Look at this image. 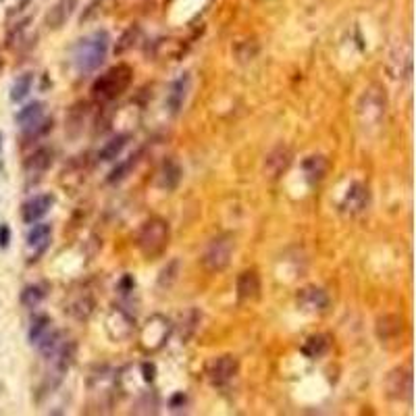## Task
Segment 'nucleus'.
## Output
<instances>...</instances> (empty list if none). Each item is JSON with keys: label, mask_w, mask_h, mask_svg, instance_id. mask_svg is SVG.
I'll use <instances>...</instances> for the list:
<instances>
[{"label": "nucleus", "mask_w": 416, "mask_h": 416, "mask_svg": "<svg viewBox=\"0 0 416 416\" xmlns=\"http://www.w3.org/2000/svg\"><path fill=\"white\" fill-rule=\"evenodd\" d=\"M134 167H136V156H131V158L125 160V163H121L119 167L112 169L110 175H108V183H119V181H123V179L129 175V171H131Z\"/></svg>", "instance_id": "obj_27"}, {"label": "nucleus", "mask_w": 416, "mask_h": 416, "mask_svg": "<svg viewBox=\"0 0 416 416\" xmlns=\"http://www.w3.org/2000/svg\"><path fill=\"white\" fill-rule=\"evenodd\" d=\"M8 240H11V231H8V227L0 225V248H6Z\"/></svg>", "instance_id": "obj_29"}, {"label": "nucleus", "mask_w": 416, "mask_h": 416, "mask_svg": "<svg viewBox=\"0 0 416 416\" xmlns=\"http://www.w3.org/2000/svg\"><path fill=\"white\" fill-rule=\"evenodd\" d=\"M134 81V69L125 63H119L115 67H110L104 75L94 81L92 86V96L98 102H110L117 100L119 96L127 92V88Z\"/></svg>", "instance_id": "obj_2"}, {"label": "nucleus", "mask_w": 416, "mask_h": 416, "mask_svg": "<svg viewBox=\"0 0 416 416\" xmlns=\"http://www.w3.org/2000/svg\"><path fill=\"white\" fill-rule=\"evenodd\" d=\"M235 242L231 235H216L206 243L202 252V267L208 273H221L229 267L231 256H233Z\"/></svg>", "instance_id": "obj_4"}, {"label": "nucleus", "mask_w": 416, "mask_h": 416, "mask_svg": "<svg viewBox=\"0 0 416 416\" xmlns=\"http://www.w3.org/2000/svg\"><path fill=\"white\" fill-rule=\"evenodd\" d=\"M127 141H129V136H117V138L108 139L106 144L98 150V158L102 160V163H110V160H115L123 150H125Z\"/></svg>", "instance_id": "obj_22"}, {"label": "nucleus", "mask_w": 416, "mask_h": 416, "mask_svg": "<svg viewBox=\"0 0 416 416\" xmlns=\"http://www.w3.org/2000/svg\"><path fill=\"white\" fill-rule=\"evenodd\" d=\"M46 285H27L21 294V304L25 308H37L40 302L46 298Z\"/></svg>", "instance_id": "obj_23"}, {"label": "nucleus", "mask_w": 416, "mask_h": 416, "mask_svg": "<svg viewBox=\"0 0 416 416\" xmlns=\"http://www.w3.org/2000/svg\"><path fill=\"white\" fill-rule=\"evenodd\" d=\"M102 2H104V0H92V2L88 4V11H86V15L81 17V21H83V19H90V17H92V13L96 11V6H98V4H102Z\"/></svg>", "instance_id": "obj_30"}, {"label": "nucleus", "mask_w": 416, "mask_h": 416, "mask_svg": "<svg viewBox=\"0 0 416 416\" xmlns=\"http://www.w3.org/2000/svg\"><path fill=\"white\" fill-rule=\"evenodd\" d=\"M169 331H171V323L163 316H152L148 318V323L141 329V347L152 352V349H158L160 346L165 344V339L169 337Z\"/></svg>", "instance_id": "obj_7"}, {"label": "nucleus", "mask_w": 416, "mask_h": 416, "mask_svg": "<svg viewBox=\"0 0 416 416\" xmlns=\"http://www.w3.org/2000/svg\"><path fill=\"white\" fill-rule=\"evenodd\" d=\"M368 204V190H366V185L362 183H352L349 185V190L344 198V204L342 208L346 212L349 214H358V212H362L364 208Z\"/></svg>", "instance_id": "obj_17"}, {"label": "nucleus", "mask_w": 416, "mask_h": 416, "mask_svg": "<svg viewBox=\"0 0 416 416\" xmlns=\"http://www.w3.org/2000/svg\"><path fill=\"white\" fill-rule=\"evenodd\" d=\"M177 275H179V260H171L163 271H160L158 287L160 289H171L175 285V281H177Z\"/></svg>", "instance_id": "obj_25"}, {"label": "nucleus", "mask_w": 416, "mask_h": 416, "mask_svg": "<svg viewBox=\"0 0 416 416\" xmlns=\"http://www.w3.org/2000/svg\"><path fill=\"white\" fill-rule=\"evenodd\" d=\"M42 121H44V104L42 102L27 104V106L19 110V115H17V123L25 131H34L37 125H42Z\"/></svg>", "instance_id": "obj_19"}, {"label": "nucleus", "mask_w": 416, "mask_h": 416, "mask_svg": "<svg viewBox=\"0 0 416 416\" xmlns=\"http://www.w3.org/2000/svg\"><path fill=\"white\" fill-rule=\"evenodd\" d=\"M138 34H139V30H138V27H129V30H127V34L121 37V44L117 46V52L121 54V52H125L127 48H131V46L136 44L134 40L138 37Z\"/></svg>", "instance_id": "obj_28"}, {"label": "nucleus", "mask_w": 416, "mask_h": 416, "mask_svg": "<svg viewBox=\"0 0 416 416\" xmlns=\"http://www.w3.org/2000/svg\"><path fill=\"white\" fill-rule=\"evenodd\" d=\"M54 204V196L50 194H37L32 200H27L23 204V221L25 223H37L42 216L50 210V206Z\"/></svg>", "instance_id": "obj_14"}, {"label": "nucleus", "mask_w": 416, "mask_h": 416, "mask_svg": "<svg viewBox=\"0 0 416 416\" xmlns=\"http://www.w3.org/2000/svg\"><path fill=\"white\" fill-rule=\"evenodd\" d=\"M190 83H192V79L187 73L171 83V90L167 94V108L171 110L173 115H177V112L183 108V104L187 100V92H190Z\"/></svg>", "instance_id": "obj_15"}, {"label": "nucleus", "mask_w": 416, "mask_h": 416, "mask_svg": "<svg viewBox=\"0 0 416 416\" xmlns=\"http://www.w3.org/2000/svg\"><path fill=\"white\" fill-rule=\"evenodd\" d=\"M240 373V362L238 358L231 354H225L219 358H212L206 366V379L214 387H225L229 385Z\"/></svg>", "instance_id": "obj_5"}, {"label": "nucleus", "mask_w": 416, "mask_h": 416, "mask_svg": "<svg viewBox=\"0 0 416 416\" xmlns=\"http://www.w3.org/2000/svg\"><path fill=\"white\" fill-rule=\"evenodd\" d=\"M50 333H52V320L46 314H37L30 327V342L34 346H40Z\"/></svg>", "instance_id": "obj_20"}, {"label": "nucleus", "mask_w": 416, "mask_h": 416, "mask_svg": "<svg viewBox=\"0 0 416 416\" xmlns=\"http://www.w3.org/2000/svg\"><path fill=\"white\" fill-rule=\"evenodd\" d=\"M32 83H34V77L30 73H25V75H21L15 83H13V90H11V98L13 100H23L27 94H30V90H32Z\"/></svg>", "instance_id": "obj_26"}, {"label": "nucleus", "mask_w": 416, "mask_h": 416, "mask_svg": "<svg viewBox=\"0 0 416 416\" xmlns=\"http://www.w3.org/2000/svg\"><path fill=\"white\" fill-rule=\"evenodd\" d=\"M181 175H183V171H181V167H179L177 160L175 158H165L163 165H160V169H158V173H156V185L160 187V190L171 192L179 185V181H181Z\"/></svg>", "instance_id": "obj_13"}, {"label": "nucleus", "mask_w": 416, "mask_h": 416, "mask_svg": "<svg viewBox=\"0 0 416 416\" xmlns=\"http://www.w3.org/2000/svg\"><path fill=\"white\" fill-rule=\"evenodd\" d=\"M108 46H110V35L108 32L98 30L86 37H81L73 50V63L75 69L79 73H92L96 71L100 65L104 63L108 54Z\"/></svg>", "instance_id": "obj_1"}, {"label": "nucleus", "mask_w": 416, "mask_h": 416, "mask_svg": "<svg viewBox=\"0 0 416 416\" xmlns=\"http://www.w3.org/2000/svg\"><path fill=\"white\" fill-rule=\"evenodd\" d=\"M52 240V227L46 223H34V227L27 233V252H30V260H37L42 254L48 250Z\"/></svg>", "instance_id": "obj_9"}, {"label": "nucleus", "mask_w": 416, "mask_h": 416, "mask_svg": "<svg viewBox=\"0 0 416 416\" xmlns=\"http://www.w3.org/2000/svg\"><path fill=\"white\" fill-rule=\"evenodd\" d=\"M235 289H238L240 302H256L260 298V275H258V271H254V269L242 271L238 275Z\"/></svg>", "instance_id": "obj_11"}, {"label": "nucleus", "mask_w": 416, "mask_h": 416, "mask_svg": "<svg viewBox=\"0 0 416 416\" xmlns=\"http://www.w3.org/2000/svg\"><path fill=\"white\" fill-rule=\"evenodd\" d=\"M298 304L306 312H323L329 306V298L318 287H304L298 294Z\"/></svg>", "instance_id": "obj_16"}, {"label": "nucleus", "mask_w": 416, "mask_h": 416, "mask_svg": "<svg viewBox=\"0 0 416 416\" xmlns=\"http://www.w3.org/2000/svg\"><path fill=\"white\" fill-rule=\"evenodd\" d=\"M331 347V337L325 335V333H316L306 339L304 347H302V352H304L308 358H320L323 354H327V349Z\"/></svg>", "instance_id": "obj_21"}, {"label": "nucleus", "mask_w": 416, "mask_h": 416, "mask_svg": "<svg viewBox=\"0 0 416 416\" xmlns=\"http://www.w3.org/2000/svg\"><path fill=\"white\" fill-rule=\"evenodd\" d=\"M377 337H379L381 344H391V342H398L402 339L404 331H406V320L400 314H383L377 318Z\"/></svg>", "instance_id": "obj_8"}, {"label": "nucleus", "mask_w": 416, "mask_h": 416, "mask_svg": "<svg viewBox=\"0 0 416 416\" xmlns=\"http://www.w3.org/2000/svg\"><path fill=\"white\" fill-rule=\"evenodd\" d=\"M327 171V160L323 156H310L304 163V173L310 181H320Z\"/></svg>", "instance_id": "obj_24"}, {"label": "nucleus", "mask_w": 416, "mask_h": 416, "mask_svg": "<svg viewBox=\"0 0 416 416\" xmlns=\"http://www.w3.org/2000/svg\"><path fill=\"white\" fill-rule=\"evenodd\" d=\"M52 165V150L50 148H40L27 158L25 163V173L30 177H40L42 173L48 171V167Z\"/></svg>", "instance_id": "obj_18"}, {"label": "nucleus", "mask_w": 416, "mask_h": 416, "mask_svg": "<svg viewBox=\"0 0 416 416\" xmlns=\"http://www.w3.org/2000/svg\"><path fill=\"white\" fill-rule=\"evenodd\" d=\"M385 393L389 400L408 402L412 398V371L410 366H398L387 375L385 379Z\"/></svg>", "instance_id": "obj_6"}, {"label": "nucleus", "mask_w": 416, "mask_h": 416, "mask_svg": "<svg viewBox=\"0 0 416 416\" xmlns=\"http://www.w3.org/2000/svg\"><path fill=\"white\" fill-rule=\"evenodd\" d=\"M169 240H171V227H169V223L165 219L152 216V219H148L139 227L136 245L141 256L152 260V258H158L167 250Z\"/></svg>", "instance_id": "obj_3"}, {"label": "nucleus", "mask_w": 416, "mask_h": 416, "mask_svg": "<svg viewBox=\"0 0 416 416\" xmlns=\"http://www.w3.org/2000/svg\"><path fill=\"white\" fill-rule=\"evenodd\" d=\"M291 158H294V154H291V150L287 146L273 148L267 154V158H264V173H267V177H271V179L281 177L289 169Z\"/></svg>", "instance_id": "obj_10"}, {"label": "nucleus", "mask_w": 416, "mask_h": 416, "mask_svg": "<svg viewBox=\"0 0 416 416\" xmlns=\"http://www.w3.org/2000/svg\"><path fill=\"white\" fill-rule=\"evenodd\" d=\"M77 2L79 0H56V2L50 6V11L46 13V19H44L46 27H48V30H61V27L71 19V15L75 13Z\"/></svg>", "instance_id": "obj_12"}]
</instances>
